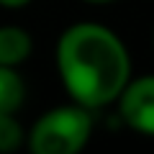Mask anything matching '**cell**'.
Instances as JSON below:
<instances>
[{
  "label": "cell",
  "instance_id": "6da1fadb",
  "mask_svg": "<svg viewBox=\"0 0 154 154\" xmlns=\"http://www.w3.org/2000/svg\"><path fill=\"white\" fill-rule=\"evenodd\" d=\"M54 67L67 98L88 110L116 105L121 90L134 77L123 38L95 21L72 23L59 33Z\"/></svg>",
  "mask_w": 154,
  "mask_h": 154
},
{
  "label": "cell",
  "instance_id": "7a4b0ae2",
  "mask_svg": "<svg viewBox=\"0 0 154 154\" xmlns=\"http://www.w3.org/2000/svg\"><path fill=\"white\" fill-rule=\"evenodd\" d=\"M93 139V110L64 103L44 110L26 131L28 154H82Z\"/></svg>",
  "mask_w": 154,
  "mask_h": 154
},
{
  "label": "cell",
  "instance_id": "3957f363",
  "mask_svg": "<svg viewBox=\"0 0 154 154\" xmlns=\"http://www.w3.org/2000/svg\"><path fill=\"white\" fill-rule=\"evenodd\" d=\"M116 108L131 131L154 136V75L131 77L116 100Z\"/></svg>",
  "mask_w": 154,
  "mask_h": 154
},
{
  "label": "cell",
  "instance_id": "277c9868",
  "mask_svg": "<svg viewBox=\"0 0 154 154\" xmlns=\"http://www.w3.org/2000/svg\"><path fill=\"white\" fill-rule=\"evenodd\" d=\"M33 54V36L23 26L3 23L0 26V64L18 67L26 64Z\"/></svg>",
  "mask_w": 154,
  "mask_h": 154
},
{
  "label": "cell",
  "instance_id": "5b68a950",
  "mask_svg": "<svg viewBox=\"0 0 154 154\" xmlns=\"http://www.w3.org/2000/svg\"><path fill=\"white\" fill-rule=\"evenodd\" d=\"M26 80L18 67L0 64V113H18L26 103Z\"/></svg>",
  "mask_w": 154,
  "mask_h": 154
},
{
  "label": "cell",
  "instance_id": "8992f818",
  "mask_svg": "<svg viewBox=\"0 0 154 154\" xmlns=\"http://www.w3.org/2000/svg\"><path fill=\"white\" fill-rule=\"evenodd\" d=\"M26 144V131H23L18 113H0V154H16Z\"/></svg>",
  "mask_w": 154,
  "mask_h": 154
},
{
  "label": "cell",
  "instance_id": "52a82bcc",
  "mask_svg": "<svg viewBox=\"0 0 154 154\" xmlns=\"http://www.w3.org/2000/svg\"><path fill=\"white\" fill-rule=\"evenodd\" d=\"M33 0H0V8H5V11H21V8L31 5Z\"/></svg>",
  "mask_w": 154,
  "mask_h": 154
},
{
  "label": "cell",
  "instance_id": "ba28073f",
  "mask_svg": "<svg viewBox=\"0 0 154 154\" xmlns=\"http://www.w3.org/2000/svg\"><path fill=\"white\" fill-rule=\"evenodd\" d=\"M82 3H88V5H110L116 0H82Z\"/></svg>",
  "mask_w": 154,
  "mask_h": 154
}]
</instances>
